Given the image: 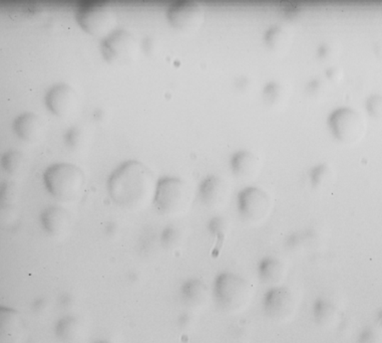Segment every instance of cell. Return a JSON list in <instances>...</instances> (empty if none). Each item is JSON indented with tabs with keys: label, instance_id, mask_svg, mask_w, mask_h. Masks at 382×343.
Segmentation results:
<instances>
[{
	"label": "cell",
	"instance_id": "1",
	"mask_svg": "<svg viewBox=\"0 0 382 343\" xmlns=\"http://www.w3.org/2000/svg\"><path fill=\"white\" fill-rule=\"evenodd\" d=\"M158 181L159 179L145 163L130 159L119 165L109 175L108 191L121 208L140 211L154 203Z\"/></svg>",
	"mask_w": 382,
	"mask_h": 343
},
{
	"label": "cell",
	"instance_id": "2",
	"mask_svg": "<svg viewBox=\"0 0 382 343\" xmlns=\"http://www.w3.org/2000/svg\"><path fill=\"white\" fill-rule=\"evenodd\" d=\"M254 290L249 280L234 272H221L215 277L212 296L220 310L227 315L243 312L251 303Z\"/></svg>",
	"mask_w": 382,
	"mask_h": 343
},
{
	"label": "cell",
	"instance_id": "3",
	"mask_svg": "<svg viewBox=\"0 0 382 343\" xmlns=\"http://www.w3.org/2000/svg\"><path fill=\"white\" fill-rule=\"evenodd\" d=\"M46 189L60 201H72L82 194L86 176L77 165L58 162L48 167L43 174Z\"/></svg>",
	"mask_w": 382,
	"mask_h": 343
},
{
	"label": "cell",
	"instance_id": "4",
	"mask_svg": "<svg viewBox=\"0 0 382 343\" xmlns=\"http://www.w3.org/2000/svg\"><path fill=\"white\" fill-rule=\"evenodd\" d=\"M75 18L84 31L104 38L116 29L118 14L106 0H84L75 9Z\"/></svg>",
	"mask_w": 382,
	"mask_h": 343
},
{
	"label": "cell",
	"instance_id": "5",
	"mask_svg": "<svg viewBox=\"0 0 382 343\" xmlns=\"http://www.w3.org/2000/svg\"><path fill=\"white\" fill-rule=\"evenodd\" d=\"M192 199L191 189L184 179L178 176H165L158 181L154 204L163 215H182L189 210Z\"/></svg>",
	"mask_w": 382,
	"mask_h": 343
},
{
	"label": "cell",
	"instance_id": "6",
	"mask_svg": "<svg viewBox=\"0 0 382 343\" xmlns=\"http://www.w3.org/2000/svg\"><path fill=\"white\" fill-rule=\"evenodd\" d=\"M328 124L337 139L352 144L364 137L366 132V120L360 112L349 107H342L330 114Z\"/></svg>",
	"mask_w": 382,
	"mask_h": 343
},
{
	"label": "cell",
	"instance_id": "7",
	"mask_svg": "<svg viewBox=\"0 0 382 343\" xmlns=\"http://www.w3.org/2000/svg\"><path fill=\"white\" fill-rule=\"evenodd\" d=\"M140 48L137 36L129 29L118 28L104 36L101 51L106 60L114 64H125L137 57Z\"/></svg>",
	"mask_w": 382,
	"mask_h": 343
},
{
	"label": "cell",
	"instance_id": "8",
	"mask_svg": "<svg viewBox=\"0 0 382 343\" xmlns=\"http://www.w3.org/2000/svg\"><path fill=\"white\" fill-rule=\"evenodd\" d=\"M238 211L248 223H261L272 210V199L261 187L248 186L238 194Z\"/></svg>",
	"mask_w": 382,
	"mask_h": 343
},
{
	"label": "cell",
	"instance_id": "9",
	"mask_svg": "<svg viewBox=\"0 0 382 343\" xmlns=\"http://www.w3.org/2000/svg\"><path fill=\"white\" fill-rule=\"evenodd\" d=\"M296 299L288 287L280 285L267 289L262 297L263 313L273 322H285L293 317Z\"/></svg>",
	"mask_w": 382,
	"mask_h": 343
},
{
	"label": "cell",
	"instance_id": "10",
	"mask_svg": "<svg viewBox=\"0 0 382 343\" xmlns=\"http://www.w3.org/2000/svg\"><path fill=\"white\" fill-rule=\"evenodd\" d=\"M167 19L173 26L188 31L198 28L205 19V6L198 0H176L167 9Z\"/></svg>",
	"mask_w": 382,
	"mask_h": 343
},
{
	"label": "cell",
	"instance_id": "11",
	"mask_svg": "<svg viewBox=\"0 0 382 343\" xmlns=\"http://www.w3.org/2000/svg\"><path fill=\"white\" fill-rule=\"evenodd\" d=\"M77 94L74 87L67 83H58L48 90L45 104L55 115L69 116L77 108Z\"/></svg>",
	"mask_w": 382,
	"mask_h": 343
},
{
	"label": "cell",
	"instance_id": "12",
	"mask_svg": "<svg viewBox=\"0 0 382 343\" xmlns=\"http://www.w3.org/2000/svg\"><path fill=\"white\" fill-rule=\"evenodd\" d=\"M0 337V343H26L28 328L23 315L16 309L1 307Z\"/></svg>",
	"mask_w": 382,
	"mask_h": 343
},
{
	"label": "cell",
	"instance_id": "13",
	"mask_svg": "<svg viewBox=\"0 0 382 343\" xmlns=\"http://www.w3.org/2000/svg\"><path fill=\"white\" fill-rule=\"evenodd\" d=\"M202 203L209 209H219L226 204L230 196V186L225 177L210 174L202 181L199 189Z\"/></svg>",
	"mask_w": 382,
	"mask_h": 343
},
{
	"label": "cell",
	"instance_id": "14",
	"mask_svg": "<svg viewBox=\"0 0 382 343\" xmlns=\"http://www.w3.org/2000/svg\"><path fill=\"white\" fill-rule=\"evenodd\" d=\"M40 223L48 235L60 238L69 233L72 227V216L63 206H48L41 211Z\"/></svg>",
	"mask_w": 382,
	"mask_h": 343
},
{
	"label": "cell",
	"instance_id": "15",
	"mask_svg": "<svg viewBox=\"0 0 382 343\" xmlns=\"http://www.w3.org/2000/svg\"><path fill=\"white\" fill-rule=\"evenodd\" d=\"M287 265L281 258L273 256H265L260 259L257 265V275L260 282L264 285L276 287L283 285V281L287 276Z\"/></svg>",
	"mask_w": 382,
	"mask_h": 343
},
{
	"label": "cell",
	"instance_id": "16",
	"mask_svg": "<svg viewBox=\"0 0 382 343\" xmlns=\"http://www.w3.org/2000/svg\"><path fill=\"white\" fill-rule=\"evenodd\" d=\"M180 293L182 303L190 310H199L208 304L212 292L203 280L190 278L182 283Z\"/></svg>",
	"mask_w": 382,
	"mask_h": 343
},
{
	"label": "cell",
	"instance_id": "17",
	"mask_svg": "<svg viewBox=\"0 0 382 343\" xmlns=\"http://www.w3.org/2000/svg\"><path fill=\"white\" fill-rule=\"evenodd\" d=\"M233 172L241 179H251L259 172L261 159L257 153L242 149L235 152L231 157Z\"/></svg>",
	"mask_w": 382,
	"mask_h": 343
},
{
	"label": "cell",
	"instance_id": "18",
	"mask_svg": "<svg viewBox=\"0 0 382 343\" xmlns=\"http://www.w3.org/2000/svg\"><path fill=\"white\" fill-rule=\"evenodd\" d=\"M43 119L35 112H23L13 121V130L21 139L33 141L43 133Z\"/></svg>",
	"mask_w": 382,
	"mask_h": 343
},
{
	"label": "cell",
	"instance_id": "19",
	"mask_svg": "<svg viewBox=\"0 0 382 343\" xmlns=\"http://www.w3.org/2000/svg\"><path fill=\"white\" fill-rule=\"evenodd\" d=\"M338 307L334 301L325 296H320L313 301L311 315L314 322L320 327H330L338 318Z\"/></svg>",
	"mask_w": 382,
	"mask_h": 343
},
{
	"label": "cell",
	"instance_id": "20",
	"mask_svg": "<svg viewBox=\"0 0 382 343\" xmlns=\"http://www.w3.org/2000/svg\"><path fill=\"white\" fill-rule=\"evenodd\" d=\"M264 40L267 47L275 52L285 50L292 40L290 26L284 23L272 24L265 33Z\"/></svg>",
	"mask_w": 382,
	"mask_h": 343
},
{
	"label": "cell",
	"instance_id": "21",
	"mask_svg": "<svg viewBox=\"0 0 382 343\" xmlns=\"http://www.w3.org/2000/svg\"><path fill=\"white\" fill-rule=\"evenodd\" d=\"M55 337L62 343H77L82 335V326L74 316H65L58 321Z\"/></svg>",
	"mask_w": 382,
	"mask_h": 343
},
{
	"label": "cell",
	"instance_id": "22",
	"mask_svg": "<svg viewBox=\"0 0 382 343\" xmlns=\"http://www.w3.org/2000/svg\"><path fill=\"white\" fill-rule=\"evenodd\" d=\"M265 104L271 108H279L286 103L289 97V89L285 83L272 80L265 85L262 91Z\"/></svg>",
	"mask_w": 382,
	"mask_h": 343
},
{
	"label": "cell",
	"instance_id": "23",
	"mask_svg": "<svg viewBox=\"0 0 382 343\" xmlns=\"http://www.w3.org/2000/svg\"><path fill=\"white\" fill-rule=\"evenodd\" d=\"M187 240V230L184 226L171 223L160 233V243L164 249L176 250L180 249Z\"/></svg>",
	"mask_w": 382,
	"mask_h": 343
},
{
	"label": "cell",
	"instance_id": "24",
	"mask_svg": "<svg viewBox=\"0 0 382 343\" xmlns=\"http://www.w3.org/2000/svg\"><path fill=\"white\" fill-rule=\"evenodd\" d=\"M18 199V186L12 181H4L0 189V204H1V221H6L13 213L14 204Z\"/></svg>",
	"mask_w": 382,
	"mask_h": 343
},
{
	"label": "cell",
	"instance_id": "25",
	"mask_svg": "<svg viewBox=\"0 0 382 343\" xmlns=\"http://www.w3.org/2000/svg\"><path fill=\"white\" fill-rule=\"evenodd\" d=\"M311 184L316 189H326L334 182L335 169L328 162L320 163L315 165L309 172Z\"/></svg>",
	"mask_w": 382,
	"mask_h": 343
},
{
	"label": "cell",
	"instance_id": "26",
	"mask_svg": "<svg viewBox=\"0 0 382 343\" xmlns=\"http://www.w3.org/2000/svg\"><path fill=\"white\" fill-rule=\"evenodd\" d=\"M1 165L4 172L11 175H16L23 169L24 155L21 150L12 148L7 150L1 157Z\"/></svg>",
	"mask_w": 382,
	"mask_h": 343
},
{
	"label": "cell",
	"instance_id": "27",
	"mask_svg": "<svg viewBox=\"0 0 382 343\" xmlns=\"http://www.w3.org/2000/svg\"><path fill=\"white\" fill-rule=\"evenodd\" d=\"M208 230L212 237L215 238L216 242L223 244L230 233V221L223 216H214L209 221Z\"/></svg>",
	"mask_w": 382,
	"mask_h": 343
},
{
	"label": "cell",
	"instance_id": "28",
	"mask_svg": "<svg viewBox=\"0 0 382 343\" xmlns=\"http://www.w3.org/2000/svg\"><path fill=\"white\" fill-rule=\"evenodd\" d=\"M87 130L84 126L75 124L67 131L65 136V143L72 149H80L87 140Z\"/></svg>",
	"mask_w": 382,
	"mask_h": 343
},
{
	"label": "cell",
	"instance_id": "29",
	"mask_svg": "<svg viewBox=\"0 0 382 343\" xmlns=\"http://www.w3.org/2000/svg\"><path fill=\"white\" fill-rule=\"evenodd\" d=\"M329 82L325 76H315L307 83L306 86V93L312 98H320L327 91Z\"/></svg>",
	"mask_w": 382,
	"mask_h": 343
},
{
	"label": "cell",
	"instance_id": "30",
	"mask_svg": "<svg viewBox=\"0 0 382 343\" xmlns=\"http://www.w3.org/2000/svg\"><path fill=\"white\" fill-rule=\"evenodd\" d=\"M366 110L372 118L382 119V94H372L366 99Z\"/></svg>",
	"mask_w": 382,
	"mask_h": 343
},
{
	"label": "cell",
	"instance_id": "31",
	"mask_svg": "<svg viewBox=\"0 0 382 343\" xmlns=\"http://www.w3.org/2000/svg\"><path fill=\"white\" fill-rule=\"evenodd\" d=\"M337 46L330 41H324L317 48V57L323 63L332 62L337 58Z\"/></svg>",
	"mask_w": 382,
	"mask_h": 343
},
{
	"label": "cell",
	"instance_id": "32",
	"mask_svg": "<svg viewBox=\"0 0 382 343\" xmlns=\"http://www.w3.org/2000/svg\"><path fill=\"white\" fill-rule=\"evenodd\" d=\"M379 337L376 328L371 325L364 326L356 335L355 343H378Z\"/></svg>",
	"mask_w": 382,
	"mask_h": 343
},
{
	"label": "cell",
	"instance_id": "33",
	"mask_svg": "<svg viewBox=\"0 0 382 343\" xmlns=\"http://www.w3.org/2000/svg\"><path fill=\"white\" fill-rule=\"evenodd\" d=\"M281 9L285 12L286 16L296 18L302 14L303 4L296 1H283L281 2Z\"/></svg>",
	"mask_w": 382,
	"mask_h": 343
},
{
	"label": "cell",
	"instance_id": "34",
	"mask_svg": "<svg viewBox=\"0 0 382 343\" xmlns=\"http://www.w3.org/2000/svg\"><path fill=\"white\" fill-rule=\"evenodd\" d=\"M344 76L342 67L339 65H331L325 70V78L329 83H338L342 81Z\"/></svg>",
	"mask_w": 382,
	"mask_h": 343
},
{
	"label": "cell",
	"instance_id": "35",
	"mask_svg": "<svg viewBox=\"0 0 382 343\" xmlns=\"http://www.w3.org/2000/svg\"><path fill=\"white\" fill-rule=\"evenodd\" d=\"M143 50H145L148 53H152L154 52V51H155V48H157L155 38H153V36H148V38H146L143 43Z\"/></svg>",
	"mask_w": 382,
	"mask_h": 343
},
{
	"label": "cell",
	"instance_id": "36",
	"mask_svg": "<svg viewBox=\"0 0 382 343\" xmlns=\"http://www.w3.org/2000/svg\"><path fill=\"white\" fill-rule=\"evenodd\" d=\"M238 87L240 88V89L245 90L248 89V88H250V85H251V81H250L249 79H248L247 77H241L239 79H238Z\"/></svg>",
	"mask_w": 382,
	"mask_h": 343
},
{
	"label": "cell",
	"instance_id": "37",
	"mask_svg": "<svg viewBox=\"0 0 382 343\" xmlns=\"http://www.w3.org/2000/svg\"><path fill=\"white\" fill-rule=\"evenodd\" d=\"M376 320L377 324L382 326V308L377 311Z\"/></svg>",
	"mask_w": 382,
	"mask_h": 343
},
{
	"label": "cell",
	"instance_id": "38",
	"mask_svg": "<svg viewBox=\"0 0 382 343\" xmlns=\"http://www.w3.org/2000/svg\"><path fill=\"white\" fill-rule=\"evenodd\" d=\"M94 343H113V342H109V340H99V342H97Z\"/></svg>",
	"mask_w": 382,
	"mask_h": 343
}]
</instances>
